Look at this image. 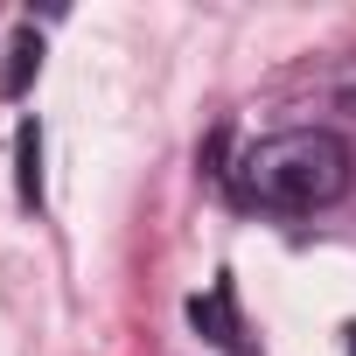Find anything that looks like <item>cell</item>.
I'll return each mask as SVG.
<instances>
[{"label": "cell", "mask_w": 356, "mask_h": 356, "mask_svg": "<svg viewBox=\"0 0 356 356\" xmlns=\"http://www.w3.org/2000/svg\"><path fill=\"white\" fill-rule=\"evenodd\" d=\"M189 321H196V335H210V342H224V349H231V342H238V307H231V286L217 280L210 293H196V300H189Z\"/></svg>", "instance_id": "cell-2"}, {"label": "cell", "mask_w": 356, "mask_h": 356, "mask_svg": "<svg viewBox=\"0 0 356 356\" xmlns=\"http://www.w3.org/2000/svg\"><path fill=\"white\" fill-rule=\"evenodd\" d=\"M35 70H42V35H35V29H22V35H15V49H8V70H0V98H22Z\"/></svg>", "instance_id": "cell-4"}, {"label": "cell", "mask_w": 356, "mask_h": 356, "mask_svg": "<svg viewBox=\"0 0 356 356\" xmlns=\"http://www.w3.org/2000/svg\"><path fill=\"white\" fill-rule=\"evenodd\" d=\"M349 168L356 161L335 133L286 126V133H266L238 154V196L259 210H280V217H314L349 196Z\"/></svg>", "instance_id": "cell-1"}, {"label": "cell", "mask_w": 356, "mask_h": 356, "mask_svg": "<svg viewBox=\"0 0 356 356\" xmlns=\"http://www.w3.org/2000/svg\"><path fill=\"white\" fill-rule=\"evenodd\" d=\"M342 335H349V356H356V321H349V328H342Z\"/></svg>", "instance_id": "cell-5"}, {"label": "cell", "mask_w": 356, "mask_h": 356, "mask_svg": "<svg viewBox=\"0 0 356 356\" xmlns=\"http://www.w3.org/2000/svg\"><path fill=\"white\" fill-rule=\"evenodd\" d=\"M15 189L29 210L42 203V126L35 119H22V133H15Z\"/></svg>", "instance_id": "cell-3"}]
</instances>
